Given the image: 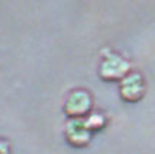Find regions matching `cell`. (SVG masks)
Returning <instances> with one entry per match:
<instances>
[{"label":"cell","instance_id":"277c9868","mask_svg":"<svg viewBox=\"0 0 155 154\" xmlns=\"http://www.w3.org/2000/svg\"><path fill=\"white\" fill-rule=\"evenodd\" d=\"M145 80L139 73L128 74L123 80L119 83V94L125 102L136 103L145 96Z\"/></svg>","mask_w":155,"mask_h":154},{"label":"cell","instance_id":"5b68a950","mask_svg":"<svg viewBox=\"0 0 155 154\" xmlns=\"http://www.w3.org/2000/svg\"><path fill=\"white\" fill-rule=\"evenodd\" d=\"M84 121L91 132H99L107 125V118L100 112H91Z\"/></svg>","mask_w":155,"mask_h":154},{"label":"cell","instance_id":"7a4b0ae2","mask_svg":"<svg viewBox=\"0 0 155 154\" xmlns=\"http://www.w3.org/2000/svg\"><path fill=\"white\" fill-rule=\"evenodd\" d=\"M93 99L87 90L77 89L67 96L64 102V114L70 119H86L91 114Z\"/></svg>","mask_w":155,"mask_h":154},{"label":"cell","instance_id":"6da1fadb","mask_svg":"<svg viewBox=\"0 0 155 154\" xmlns=\"http://www.w3.org/2000/svg\"><path fill=\"white\" fill-rule=\"evenodd\" d=\"M130 70H132V66L126 58H123L119 54L107 53L99 66V76L104 81L120 83L128 74L132 73Z\"/></svg>","mask_w":155,"mask_h":154},{"label":"cell","instance_id":"8992f818","mask_svg":"<svg viewBox=\"0 0 155 154\" xmlns=\"http://www.w3.org/2000/svg\"><path fill=\"white\" fill-rule=\"evenodd\" d=\"M0 154H10V145L3 140H0Z\"/></svg>","mask_w":155,"mask_h":154},{"label":"cell","instance_id":"3957f363","mask_svg":"<svg viewBox=\"0 0 155 154\" xmlns=\"http://www.w3.org/2000/svg\"><path fill=\"white\" fill-rule=\"evenodd\" d=\"M64 135L68 144L75 148L88 145L93 138V132L88 129L84 119H68L64 128Z\"/></svg>","mask_w":155,"mask_h":154}]
</instances>
